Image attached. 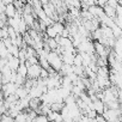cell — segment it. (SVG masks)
Masks as SVG:
<instances>
[{
  "mask_svg": "<svg viewBox=\"0 0 122 122\" xmlns=\"http://www.w3.org/2000/svg\"><path fill=\"white\" fill-rule=\"evenodd\" d=\"M41 66L40 64H32L28 67V78L31 79H37L40 77V72H41Z\"/></svg>",
  "mask_w": 122,
  "mask_h": 122,
  "instance_id": "obj_1",
  "label": "cell"
},
{
  "mask_svg": "<svg viewBox=\"0 0 122 122\" xmlns=\"http://www.w3.org/2000/svg\"><path fill=\"white\" fill-rule=\"evenodd\" d=\"M19 64H20V61H19V59L17 56H12L11 55L10 57H7V65L10 66V68L12 71H17Z\"/></svg>",
  "mask_w": 122,
  "mask_h": 122,
  "instance_id": "obj_2",
  "label": "cell"
},
{
  "mask_svg": "<svg viewBox=\"0 0 122 122\" xmlns=\"http://www.w3.org/2000/svg\"><path fill=\"white\" fill-rule=\"evenodd\" d=\"M47 117H48V121H62V116H61L60 111L50 110L47 114Z\"/></svg>",
  "mask_w": 122,
  "mask_h": 122,
  "instance_id": "obj_3",
  "label": "cell"
},
{
  "mask_svg": "<svg viewBox=\"0 0 122 122\" xmlns=\"http://www.w3.org/2000/svg\"><path fill=\"white\" fill-rule=\"evenodd\" d=\"M16 7L13 6V4H7L5 5V15L7 18H11V17H15L16 15Z\"/></svg>",
  "mask_w": 122,
  "mask_h": 122,
  "instance_id": "obj_4",
  "label": "cell"
},
{
  "mask_svg": "<svg viewBox=\"0 0 122 122\" xmlns=\"http://www.w3.org/2000/svg\"><path fill=\"white\" fill-rule=\"evenodd\" d=\"M51 26H53V29L55 30L56 35H61L62 30L65 29V25H64V23H61V22H59V20H55V22H53Z\"/></svg>",
  "mask_w": 122,
  "mask_h": 122,
  "instance_id": "obj_5",
  "label": "cell"
},
{
  "mask_svg": "<svg viewBox=\"0 0 122 122\" xmlns=\"http://www.w3.org/2000/svg\"><path fill=\"white\" fill-rule=\"evenodd\" d=\"M11 56V54L7 51V48H6V46L4 44V42H3V40L0 41V57H10Z\"/></svg>",
  "mask_w": 122,
  "mask_h": 122,
  "instance_id": "obj_6",
  "label": "cell"
},
{
  "mask_svg": "<svg viewBox=\"0 0 122 122\" xmlns=\"http://www.w3.org/2000/svg\"><path fill=\"white\" fill-rule=\"evenodd\" d=\"M44 34H46L48 37H50V38H55V37L57 36V35H56V32H55V30L53 29V26H51V25H48V26L46 28Z\"/></svg>",
  "mask_w": 122,
  "mask_h": 122,
  "instance_id": "obj_7",
  "label": "cell"
},
{
  "mask_svg": "<svg viewBox=\"0 0 122 122\" xmlns=\"http://www.w3.org/2000/svg\"><path fill=\"white\" fill-rule=\"evenodd\" d=\"M72 65H76V66H83V59H81V55L79 53H76L74 54V57H73V64Z\"/></svg>",
  "mask_w": 122,
  "mask_h": 122,
  "instance_id": "obj_8",
  "label": "cell"
},
{
  "mask_svg": "<svg viewBox=\"0 0 122 122\" xmlns=\"http://www.w3.org/2000/svg\"><path fill=\"white\" fill-rule=\"evenodd\" d=\"M1 3H3L4 5H7V4H12L13 0H1Z\"/></svg>",
  "mask_w": 122,
  "mask_h": 122,
  "instance_id": "obj_9",
  "label": "cell"
},
{
  "mask_svg": "<svg viewBox=\"0 0 122 122\" xmlns=\"http://www.w3.org/2000/svg\"><path fill=\"white\" fill-rule=\"evenodd\" d=\"M3 40V31H1V28H0V41Z\"/></svg>",
  "mask_w": 122,
  "mask_h": 122,
  "instance_id": "obj_10",
  "label": "cell"
}]
</instances>
